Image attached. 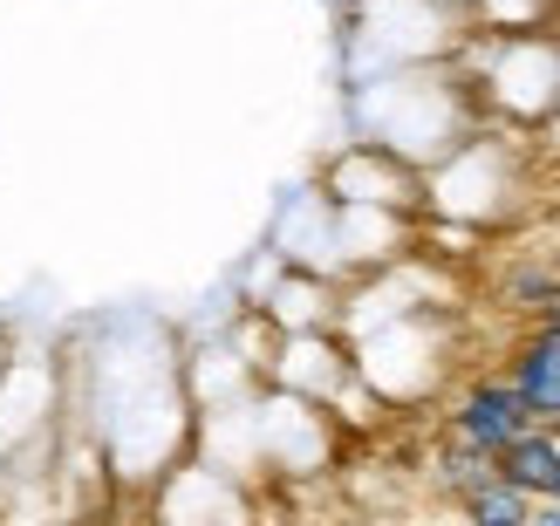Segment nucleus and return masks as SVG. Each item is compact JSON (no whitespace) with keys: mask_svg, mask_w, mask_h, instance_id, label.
Returning a JSON list of instances; mask_svg holds the SVG:
<instances>
[{"mask_svg":"<svg viewBox=\"0 0 560 526\" xmlns=\"http://www.w3.org/2000/svg\"><path fill=\"white\" fill-rule=\"evenodd\" d=\"M471 513H479V519H526V513H534V492H520L499 472H486V492H471Z\"/></svg>","mask_w":560,"mask_h":526,"instance_id":"4","label":"nucleus"},{"mask_svg":"<svg viewBox=\"0 0 560 526\" xmlns=\"http://www.w3.org/2000/svg\"><path fill=\"white\" fill-rule=\"evenodd\" d=\"M280 301H328V288H315V281H294V288L280 294ZM280 322H288V328H322V322H328V308H280Z\"/></svg>","mask_w":560,"mask_h":526,"instance_id":"5","label":"nucleus"},{"mask_svg":"<svg viewBox=\"0 0 560 526\" xmlns=\"http://www.w3.org/2000/svg\"><path fill=\"white\" fill-rule=\"evenodd\" d=\"M506 383L526 397L534 418H553V410H560V336H553V328H540V336L520 349V363H513Z\"/></svg>","mask_w":560,"mask_h":526,"instance_id":"2","label":"nucleus"},{"mask_svg":"<svg viewBox=\"0 0 560 526\" xmlns=\"http://www.w3.org/2000/svg\"><path fill=\"white\" fill-rule=\"evenodd\" d=\"M540 328H553V336H560V294L547 301V322H540Z\"/></svg>","mask_w":560,"mask_h":526,"instance_id":"6","label":"nucleus"},{"mask_svg":"<svg viewBox=\"0 0 560 526\" xmlns=\"http://www.w3.org/2000/svg\"><path fill=\"white\" fill-rule=\"evenodd\" d=\"M553 42H560V8H553Z\"/></svg>","mask_w":560,"mask_h":526,"instance_id":"7","label":"nucleus"},{"mask_svg":"<svg viewBox=\"0 0 560 526\" xmlns=\"http://www.w3.org/2000/svg\"><path fill=\"white\" fill-rule=\"evenodd\" d=\"M526 424H540V418L526 410V397L513 390V383H471V390L458 397V410H452L458 445H465V452H479V458L506 452Z\"/></svg>","mask_w":560,"mask_h":526,"instance_id":"1","label":"nucleus"},{"mask_svg":"<svg viewBox=\"0 0 560 526\" xmlns=\"http://www.w3.org/2000/svg\"><path fill=\"white\" fill-rule=\"evenodd\" d=\"M553 458H560V437H553V424L540 418V424H526L506 452H492V472L506 479V486H520V492H534V500H540V486H547V472H553Z\"/></svg>","mask_w":560,"mask_h":526,"instance_id":"3","label":"nucleus"},{"mask_svg":"<svg viewBox=\"0 0 560 526\" xmlns=\"http://www.w3.org/2000/svg\"><path fill=\"white\" fill-rule=\"evenodd\" d=\"M458 8H471V0H458Z\"/></svg>","mask_w":560,"mask_h":526,"instance_id":"8","label":"nucleus"}]
</instances>
